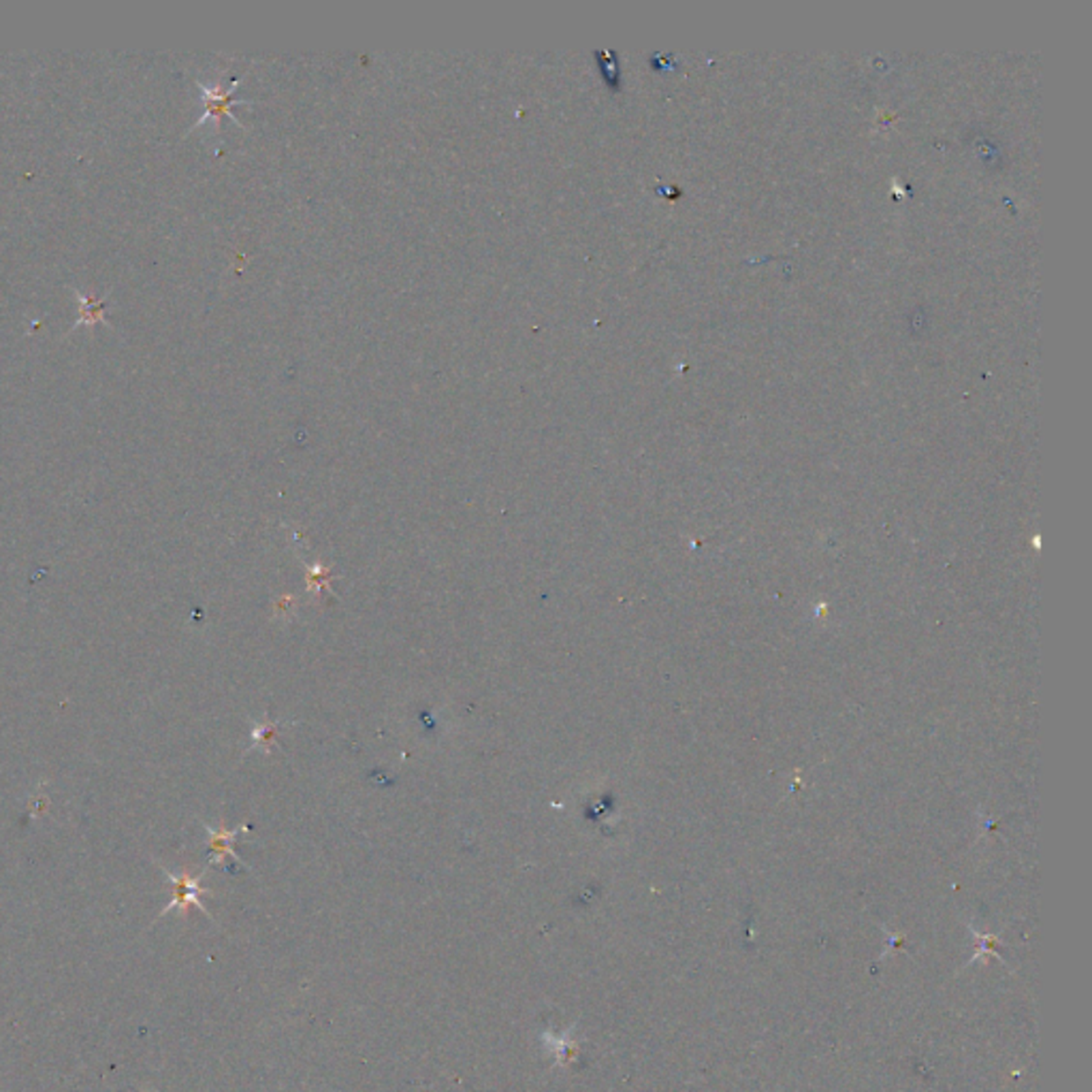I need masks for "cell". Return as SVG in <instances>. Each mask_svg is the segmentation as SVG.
<instances>
[{"mask_svg":"<svg viewBox=\"0 0 1092 1092\" xmlns=\"http://www.w3.org/2000/svg\"><path fill=\"white\" fill-rule=\"evenodd\" d=\"M79 299V320L77 325H88L92 326L94 322H105V299H97L94 301L92 297H84L82 293H75Z\"/></svg>","mask_w":1092,"mask_h":1092,"instance_id":"5","label":"cell"},{"mask_svg":"<svg viewBox=\"0 0 1092 1092\" xmlns=\"http://www.w3.org/2000/svg\"><path fill=\"white\" fill-rule=\"evenodd\" d=\"M293 602H295L293 596H284V597H282V600L275 604V611H278V615L284 617V612L293 608Z\"/></svg>","mask_w":1092,"mask_h":1092,"instance_id":"7","label":"cell"},{"mask_svg":"<svg viewBox=\"0 0 1092 1092\" xmlns=\"http://www.w3.org/2000/svg\"><path fill=\"white\" fill-rule=\"evenodd\" d=\"M160 868H163L165 877L169 879V883L173 885V898H171V903L165 907L163 915L173 909H180L182 913H186L188 907H196L199 911H203L205 915H209L208 909H205V905L201 903V897H203V894H209V890L201 885V877H203V873L193 877V875H188V870L175 875V873H171L169 868H165V867H160Z\"/></svg>","mask_w":1092,"mask_h":1092,"instance_id":"1","label":"cell"},{"mask_svg":"<svg viewBox=\"0 0 1092 1092\" xmlns=\"http://www.w3.org/2000/svg\"><path fill=\"white\" fill-rule=\"evenodd\" d=\"M203 828H205V834H208V839H209V852H211L209 864H223L224 858H233L235 862L244 864V862H241L239 855L235 854L233 843H235V839H238L241 832H248L250 826H246V824H244V826H239V828L226 830L224 826L223 828H211V826H208V824H203Z\"/></svg>","mask_w":1092,"mask_h":1092,"instance_id":"2","label":"cell"},{"mask_svg":"<svg viewBox=\"0 0 1092 1092\" xmlns=\"http://www.w3.org/2000/svg\"><path fill=\"white\" fill-rule=\"evenodd\" d=\"M282 726H284V723L271 722V719L265 715L263 722L254 723L253 726V732H250V741H253V744L248 747V751H253V749H263L265 753H269L271 749L278 747L275 738H278V732Z\"/></svg>","mask_w":1092,"mask_h":1092,"instance_id":"3","label":"cell"},{"mask_svg":"<svg viewBox=\"0 0 1092 1092\" xmlns=\"http://www.w3.org/2000/svg\"><path fill=\"white\" fill-rule=\"evenodd\" d=\"M304 563H305V568H308V591L311 593V596L319 597L322 591L333 593V589H329V583H331V578H333V572H331L329 568L322 566L320 561L308 563V561L304 560Z\"/></svg>","mask_w":1092,"mask_h":1092,"instance_id":"4","label":"cell"},{"mask_svg":"<svg viewBox=\"0 0 1092 1092\" xmlns=\"http://www.w3.org/2000/svg\"><path fill=\"white\" fill-rule=\"evenodd\" d=\"M973 934H978V933H973ZM978 937H979V934H978ZM979 941H981V948L978 949V952H975L973 960H971V963H978V960L986 958V956H996V949L993 948V945L996 943L994 937H979Z\"/></svg>","mask_w":1092,"mask_h":1092,"instance_id":"6","label":"cell"}]
</instances>
